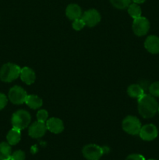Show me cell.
<instances>
[{
	"label": "cell",
	"instance_id": "obj_1",
	"mask_svg": "<svg viewBox=\"0 0 159 160\" xmlns=\"http://www.w3.org/2000/svg\"><path fill=\"white\" fill-rule=\"evenodd\" d=\"M158 109V104L154 96L144 95L138 98V111L142 117L145 119L152 118Z\"/></svg>",
	"mask_w": 159,
	"mask_h": 160
},
{
	"label": "cell",
	"instance_id": "obj_2",
	"mask_svg": "<svg viewBox=\"0 0 159 160\" xmlns=\"http://www.w3.org/2000/svg\"><path fill=\"white\" fill-rule=\"evenodd\" d=\"M20 71L21 68L18 65L8 62L0 69V80L4 82H12L18 78Z\"/></svg>",
	"mask_w": 159,
	"mask_h": 160
},
{
	"label": "cell",
	"instance_id": "obj_3",
	"mask_svg": "<svg viewBox=\"0 0 159 160\" xmlns=\"http://www.w3.org/2000/svg\"><path fill=\"white\" fill-rule=\"evenodd\" d=\"M31 120V114L27 111L20 109V110L17 111L12 114L11 123H12V128L21 131V130L25 129L29 126Z\"/></svg>",
	"mask_w": 159,
	"mask_h": 160
},
{
	"label": "cell",
	"instance_id": "obj_4",
	"mask_svg": "<svg viewBox=\"0 0 159 160\" xmlns=\"http://www.w3.org/2000/svg\"><path fill=\"white\" fill-rule=\"evenodd\" d=\"M122 127L125 132L131 135H137L141 129V123L137 117L134 116H128L123 120Z\"/></svg>",
	"mask_w": 159,
	"mask_h": 160
},
{
	"label": "cell",
	"instance_id": "obj_5",
	"mask_svg": "<svg viewBox=\"0 0 159 160\" xmlns=\"http://www.w3.org/2000/svg\"><path fill=\"white\" fill-rule=\"evenodd\" d=\"M105 152V148L95 144H89L83 148L84 157L87 160H99Z\"/></svg>",
	"mask_w": 159,
	"mask_h": 160
},
{
	"label": "cell",
	"instance_id": "obj_6",
	"mask_svg": "<svg viewBox=\"0 0 159 160\" xmlns=\"http://www.w3.org/2000/svg\"><path fill=\"white\" fill-rule=\"evenodd\" d=\"M150 29V22L146 17H140L133 19L132 31L137 36L141 37L147 34Z\"/></svg>",
	"mask_w": 159,
	"mask_h": 160
},
{
	"label": "cell",
	"instance_id": "obj_7",
	"mask_svg": "<svg viewBox=\"0 0 159 160\" xmlns=\"http://www.w3.org/2000/svg\"><path fill=\"white\" fill-rule=\"evenodd\" d=\"M9 99L14 105H21L25 102L27 94L26 91L20 86H13L9 89Z\"/></svg>",
	"mask_w": 159,
	"mask_h": 160
},
{
	"label": "cell",
	"instance_id": "obj_8",
	"mask_svg": "<svg viewBox=\"0 0 159 160\" xmlns=\"http://www.w3.org/2000/svg\"><path fill=\"white\" fill-rule=\"evenodd\" d=\"M139 135L142 140L151 142V141L154 140L157 137L158 131H157V128L155 125L149 123V124H146L141 127Z\"/></svg>",
	"mask_w": 159,
	"mask_h": 160
},
{
	"label": "cell",
	"instance_id": "obj_9",
	"mask_svg": "<svg viewBox=\"0 0 159 160\" xmlns=\"http://www.w3.org/2000/svg\"><path fill=\"white\" fill-rule=\"evenodd\" d=\"M81 18L84 20V23L87 27H94L101 21V14L97 9H90L82 14Z\"/></svg>",
	"mask_w": 159,
	"mask_h": 160
},
{
	"label": "cell",
	"instance_id": "obj_10",
	"mask_svg": "<svg viewBox=\"0 0 159 160\" xmlns=\"http://www.w3.org/2000/svg\"><path fill=\"white\" fill-rule=\"evenodd\" d=\"M47 131L46 124L42 122H34L29 127L28 134L33 138H39L43 137Z\"/></svg>",
	"mask_w": 159,
	"mask_h": 160
},
{
	"label": "cell",
	"instance_id": "obj_11",
	"mask_svg": "<svg viewBox=\"0 0 159 160\" xmlns=\"http://www.w3.org/2000/svg\"><path fill=\"white\" fill-rule=\"evenodd\" d=\"M47 130L53 134H60L64 130V124L62 120L56 117L48 119L45 123Z\"/></svg>",
	"mask_w": 159,
	"mask_h": 160
},
{
	"label": "cell",
	"instance_id": "obj_12",
	"mask_svg": "<svg viewBox=\"0 0 159 160\" xmlns=\"http://www.w3.org/2000/svg\"><path fill=\"white\" fill-rule=\"evenodd\" d=\"M144 47L152 54L159 53V38L156 35H150L146 38Z\"/></svg>",
	"mask_w": 159,
	"mask_h": 160
},
{
	"label": "cell",
	"instance_id": "obj_13",
	"mask_svg": "<svg viewBox=\"0 0 159 160\" xmlns=\"http://www.w3.org/2000/svg\"><path fill=\"white\" fill-rule=\"evenodd\" d=\"M20 78L26 84H32L35 81L36 75L34 70L28 67H24L20 71Z\"/></svg>",
	"mask_w": 159,
	"mask_h": 160
},
{
	"label": "cell",
	"instance_id": "obj_14",
	"mask_svg": "<svg viewBox=\"0 0 159 160\" xmlns=\"http://www.w3.org/2000/svg\"><path fill=\"white\" fill-rule=\"evenodd\" d=\"M65 15L70 20H76L82 17V9L77 4H70L65 9Z\"/></svg>",
	"mask_w": 159,
	"mask_h": 160
},
{
	"label": "cell",
	"instance_id": "obj_15",
	"mask_svg": "<svg viewBox=\"0 0 159 160\" xmlns=\"http://www.w3.org/2000/svg\"><path fill=\"white\" fill-rule=\"evenodd\" d=\"M6 139H7L8 143L10 145H15L18 144L20 142V139H21L20 130L12 128L8 132L7 135H6Z\"/></svg>",
	"mask_w": 159,
	"mask_h": 160
},
{
	"label": "cell",
	"instance_id": "obj_16",
	"mask_svg": "<svg viewBox=\"0 0 159 160\" xmlns=\"http://www.w3.org/2000/svg\"><path fill=\"white\" fill-rule=\"evenodd\" d=\"M25 103H26L31 109H39L40 107H41L42 105H43V101H42L41 98L40 97L37 96V95H31L26 96V100H25Z\"/></svg>",
	"mask_w": 159,
	"mask_h": 160
},
{
	"label": "cell",
	"instance_id": "obj_17",
	"mask_svg": "<svg viewBox=\"0 0 159 160\" xmlns=\"http://www.w3.org/2000/svg\"><path fill=\"white\" fill-rule=\"evenodd\" d=\"M127 94L131 98H139L144 95V91L139 84H131L127 88Z\"/></svg>",
	"mask_w": 159,
	"mask_h": 160
},
{
	"label": "cell",
	"instance_id": "obj_18",
	"mask_svg": "<svg viewBox=\"0 0 159 160\" xmlns=\"http://www.w3.org/2000/svg\"><path fill=\"white\" fill-rule=\"evenodd\" d=\"M12 148L10 145L6 142L0 143V160H10Z\"/></svg>",
	"mask_w": 159,
	"mask_h": 160
},
{
	"label": "cell",
	"instance_id": "obj_19",
	"mask_svg": "<svg viewBox=\"0 0 159 160\" xmlns=\"http://www.w3.org/2000/svg\"><path fill=\"white\" fill-rule=\"evenodd\" d=\"M128 13L129 14L131 17H132L133 19L137 18V17H141L142 14V10L141 8L140 7L139 5H137V3H132L130 4L128 6Z\"/></svg>",
	"mask_w": 159,
	"mask_h": 160
},
{
	"label": "cell",
	"instance_id": "obj_20",
	"mask_svg": "<svg viewBox=\"0 0 159 160\" xmlns=\"http://www.w3.org/2000/svg\"><path fill=\"white\" fill-rule=\"evenodd\" d=\"M114 7L119 9H124L130 5L132 0H109Z\"/></svg>",
	"mask_w": 159,
	"mask_h": 160
},
{
	"label": "cell",
	"instance_id": "obj_21",
	"mask_svg": "<svg viewBox=\"0 0 159 160\" xmlns=\"http://www.w3.org/2000/svg\"><path fill=\"white\" fill-rule=\"evenodd\" d=\"M48 118V112L45 109H40L37 112V121L42 122V123H46Z\"/></svg>",
	"mask_w": 159,
	"mask_h": 160
},
{
	"label": "cell",
	"instance_id": "obj_22",
	"mask_svg": "<svg viewBox=\"0 0 159 160\" xmlns=\"http://www.w3.org/2000/svg\"><path fill=\"white\" fill-rule=\"evenodd\" d=\"M149 92L152 96L159 97V81H156L151 84L149 87Z\"/></svg>",
	"mask_w": 159,
	"mask_h": 160
},
{
	"label": "cell",
	"instance_id": "obj_23",
	"mask_svg": "<svg viewBox=\"0 0 159 160\" xmlns=\"http://www.w3.org/2000/svg\"><path fill=\"white\" fill-rule=\"evenodd\" d=\"M85 23H84V20L82 18L74 20L73 23H72V27H73V28L75 31H80V30H82L85 27Z\"/></svg>",
	"mask_w": 159,
	"mask_h": 160
},
{
	"label": "cell",
	"instance_id": "obj_24",
	"mask_svg": "<svg viewBox=\"0 0 159 160\" xmlns=\"http://www.w3.org/2000/svg\"><path fill=\"white\" fill-rule=\"evenodd\" d=\"M25 158H26V155H25L24 152H23L22 150H17L12 153L10 160H24Z\"/></svg>",
	"mask_w": 159,
	"mask_h": 160
},
{
	"label": "cell",
	"instance_id": "obj_25",
	"mask_svg": "<svg viewBox=\"0 0 159 160\" xmlns=\"http://www.w3.org/2000/svg\"><path fill=\"white\" fill-rule=\"evenodd\" d=\"M8 98L6 95L3 93H0V110L4 109L7 105Z\"/></svg>",
	"mask_w": 159,
	"mask_h": 160
},
{
	"label": "cell",
	"instance_id": "obj_26",
	"mask_svg": "<svg viewBox=\"0 0 159 160\" xmlns=\"http://www.w3.org/2000/svg\"><path fill=\"white\" fill-rule=\"evenodd\" d=\"M126 160H146L140 154H131L126 157Z\"/></svg>",
	"mask_w": 159,
	"mask_h": 160
},
{
	"label": "cell",
	"instance_id": "obj_27",
	"mask_svg": "<svg viewBox=\"0 0 159 160\" xmlns=\"http://www.w3.org/2000/svg\"><path fill=\"white\" fill-rule=\"evenodd\" d=\"M134 3H137V4H142V3L144 2L146 0H132Z\"/></svg>",
	"mask_w": 159,
	"mask_h": 160
},
{
	"label": "cell",
	"instance_id": "obj_28",
	"mask_svg": "<svg viewBox=\"0 0 159 160\" xmlns=\"http://www.w3.org/2000/svg\"><path fill=\"white\" fill-rule=\"evenodd\" d=\"M148 160H157V159H148Z\"/></svg>",
	"mask_w": 159,
	"mask_h": 160
},
{
	"label": "cell",
	"instance_id": "obj_29",
	"mask_svg": "<svg viewBox=\"0 0 159 160\" xmlns=\"http://www.w3.org/2000/svg\"><path fill=\"white\" fill-rule=\"evenodd\" d=\"M157 111H158V112H159V105H158V109H157Z\"/></svg>",
	"mask_w": 159,
	"mask_h": 160
}]
</instances>
